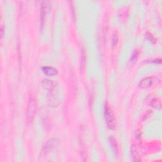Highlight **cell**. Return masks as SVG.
<instances>
[{
    "label": "cell",
    "instance_id": "obj_1",
    "mask_svg": "<svg viewBox=\"0 0 162 162\" xmlns=\"http://www.w3.org/2000/svg\"><path fill=\"white\" fill-rule=\"evenodd\" d=\"M36 101L33 96H30L27 110V119L29 122L33 121L36 112Z\"/></svg>",
    "mask_w": 162,
    "mask_h": 162
},
{
    "label": "cell",
    "instance_id": "obj_2",
    "mask_svg": "<svg viewBox=\"0 0 162 162\" xmlns=\"http://www.w3.org/2000/svg\"><path fill=\"white\" fill-rule=\"evenodd\" d=\"M105 117L106 124L110 129H114L115 127V118L113 115L112 111L110 109L109 106L106 105L105 107Z\"/></svg>",
    "mask_w": 162,
    "mask_h": 162
},
{
    "label": "cell",
    "instance_id": "obj_3",
    "mask_svg": "<svg viewBox=\"0 0 162 162\" xmlns=\"http://www.w3.org/2000/svg\"><path fill=\"white\" fill-rule=\"evenodd\" d=\"M58 144V140L56 138H51L46 142V143L43 145L41 149V155H46L50 151H51L54 148H55Z\"/></svg>",
    "mask_w": 162,
    "mask_h": 162
},
{
    "label": "cell",
    "instance_id": "obj_4",
    "mask_svg": "<svg viewBox=\"0 0 162 162\" xmlns=\"http://www.w3.org/2000/svg\"><path fill=\"white\" fill-rule=\"evenodd\" d=\"M49 10V5L48 4V2H43L42 3L41 8V26H42V22L44 21L45 17L46 15V14L48 12Z\"/></svg>",
    "mask_w": 162,
    "mask_h": 162
},
{
    "label": "cell",
    "instance_id": "obj_5",
    "mask_svg": "<svg viewBox=\"0 0 162 162\" xmlns=\"http://www.w3.org/2000/svg\"><path fill=\"white\" fill-rule=\"evenodd\" d=\"M42 85L43 86V88H45L47 90L52 91L53 88L55 87V82H54L53 81L49 80L48 79H43L42 81Z\"/></svg>",
    "mask_w": 162,
    "mask_h": 162
},
{
    "label": "cell",
    "instance_id": "obj_6",
    "mask_svg": "<svg viewBox=\"0 0 162 162\" xmlns=\"http://www.w3.org/2000/svg\"><path fill=\"white\" fill-rule=\"evenodd\" d=\"M153 84V80L151 77H146L143 79L139 84V87L141 89H146L150 87Z\"/></svg>",
    "mask_w": 162,
    "mask_h": 162
},
{
    "label": "cell",
    "instance_id": "obj_7",
    "mask_svg": "<svg viewBox=\"0 0 162 162\" xmlns=\"http://www.w3.org/2000/svg\"><path fill=\"white\" fill-rule=\"evenodd\" d=\"M42 70L43 73L48 75V76H53V75H57L58 73L57 70L52 67H45L42 68Z\"/></svg>",
    "mask_w": 162,
    "mask_h": 162
},
{
    "label": "cell",
    "instance_id": "obj_8",
    "mask_svg": "<svg viewBox=\"0 0 162 162\" xmlns=\"http://www.w3.org/2000/svg\"><path fill=\"white\" fill-rule=\"evenodd\" d=\"M109 141H110V143L111 144V146H112L113 151L115 152V153H118V146H117V142L115 141V139L113 137H110Z\"/></svg>",
    "mask_w": 162,
    "mask_h": 162
},
{
    "label": "cell",
    "instance_id": "obj_9",
    "mask_svg": "<svg viewBox=\"0 0 162 162\" xmlns=\"http://www.w3.org/2000/svg\"><path fill=\"white\" fill-rule=\"evenodd\" d=\"M138 55H139V52L137 51H135L133 53L132 56V58H131V62L132 63H134L136 61V60H137Z\"/></svg>",
    "mask_w": 162,
    "mask_h": 162
},
{
    "label": "cell",
    "instance_id": "obj_10",
    "mask_svg": "<svg viewBox=\"0 0 162 162\" xmlns=\"http://www.w3.org/2000/svg\"><path fill=\"white\" fill-rule=\"evenodd\" d=\"M118 37L116 36V35H114L113 36V38H112V45L113 46H115L117 44V42H118Z\"/></svg>",
    "mask_w": 162,
    "mask_h": 162
},
{
    "label": "cell",
    "instance_id": "obj_11",
    "mask_svg": "<svg viewBox=\"0 0 162 162\" xmlns=\"http://www.w3.org/2000/svg\"><path fill=\"white\" fill-rule=\"evenodd\" d=\"M1 32H2V38H3V26L2 27Z\"/></svg>",
    "mask_w": 162,
    "mask_h": 162
}]
</instances>
